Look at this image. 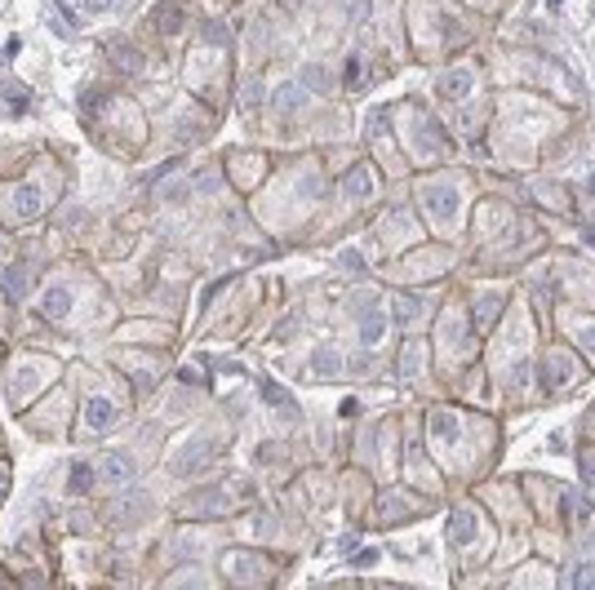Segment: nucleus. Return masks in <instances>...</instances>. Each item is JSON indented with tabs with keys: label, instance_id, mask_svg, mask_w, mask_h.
Returning <instances> with one entry per match:
<instances>
[{
	"label": "nucleus",
	"instance_id": "5",
	"mask_svg": "<svg viewBox=\"0 0 595 590\" xmlns=\"http://www.w3.org/2000/svg\"><path fill=\"white\" fill-rule=\"evenodd\" d=\"M111 0H85V9H107Z\"/></svg>",
	"mask_w": 595,
	"mask_h": 590
},
{
	"label": "nucleus",
	"instance_id": "4",
	"mask_svg": "<svg viewBox=\"0 0 595 590\" xmlns=\"http://www.w3.org/2000/svg\"><path fill=\"white\" fill-rule=\"evenodd\" d=\"M582 475H586V480L595 484V458H582Z\"/></svg>",
	"mask_w": 595,
	"mask_h": 590
},
{
	"label": "nucleus",
	"instance_id": "6",
	"mask_svg": "<svg viewBox=\"0 0 595 590\" xmlns=\"http://www.w3.org/2000/svg\"><path fill=\"white\" fill-rule=\"evenodd\" d=\"M591 550H595V537H591Z\"/></svg>",
	"mask_w": 595,
	"mask_h": 590
},
{
	"label": "nucleus",
	"instance_id": "3",
	"mask_svg": "<svg viewBox=\"0 0 595 590\" xmlns=\"http://www.w3.org/2000/svg\"><path fill=\"white\" fill-rule=\"evenodd\" d=\"M471 515L467 511H462V515H453V528H449V537H453V542H467V537H471Z\"/></svg>",
	"mask_w": 595,
	"mask_h": 590
},
{
	"label": "nucleus",
	"instance_id": "2",
	"mask_svg": "<svg viewBox=\"0 0 595 590\" xmlns=\"http://www.w3.org/2000/svg\"><path fill=\"white\" fill-rule=\"evenodd\" d=\"M569 586H595V564H577V568H569Z\"/></svg>",
	"mask_w": 595,
	"mask_h": 590
},
{
	"label": "nucleus",
	"instance_id": "1",
	"mask_svg": "<svg viewBox=\"0 0 595 590\" xmlns=\"http://www.w3.org/2000/svg\"><path fill=\"white\" fill-rule=\"evenodd\" d=\"M440 89H444V98H467V89H471V76L467 72H449L440 80Z\"/></svg>",
	"mask_w": 595,
	"mask_h": 590
}]
</instances>
